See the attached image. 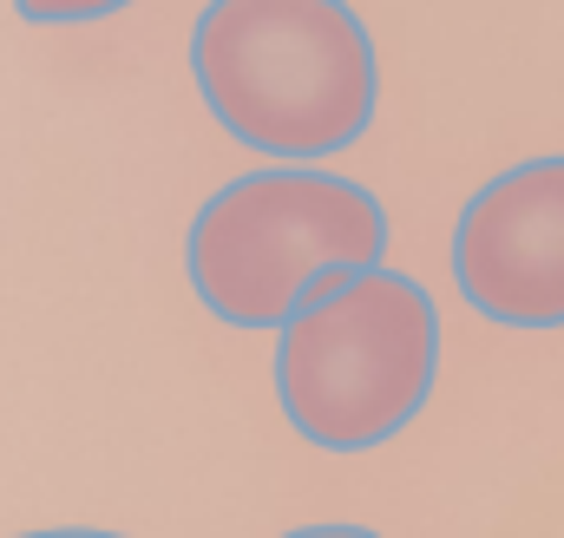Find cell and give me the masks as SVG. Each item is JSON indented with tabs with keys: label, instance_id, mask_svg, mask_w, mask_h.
<instances>
[{
	"label": "cell",
	"instance_id": "cell-1",
	"mask_svg": "<svg viewBox=\"0 0 564 538\" xmlns=\"http://www.w3.org/2000/svg\"><path fill=\"white\" fill-rule=\"evenodd\" d=\"M191 79L224 132L282 164L348 151L381 106V60L348 0H210Z\"/></svg>",
	"mask_w": 564,
	"mask_h": 538
},
{
	"label": "cell",
	"instance_id": "cell-2",
	"mask_svg": "<svg viewBox=\"0 0 564 538\" xmlns=\"http://www.w3.org/2000/svg\"><path fill=\"white\" fill-rule=\"evenodd\" d=\"M388 211L368 184L270 164L224 184L184 237V276L197 302L230 329H282L302 302L341 276L381 269Z\"/></svg>",
	"mask_w": 564,
	"mask_h": 538
},
{
	"label": "cell",
	"instance_id": "cell-3",
	"mask_svg": "<svg viewBox=\"0 0 564 538\" xmlns=\"http://www.w3.org/2000/svg\"><path fill=\"white\" fill-rule=\"evenodd\" d=\"M440 309L414 276L361 269L302 302L276 342V401L308 446H388L433 395Z\"/></svg>",
	"mask_w": 564,
	"mask_h": 538
},
{
	"label": "cell",
	"instance_id": "cell-4",
	"mask_svg": "<svg viewBox=\"0 0 564 538\" xmlns=\"http://www.w3.org/2000/svg\"><path fill=\"white\" fill-rule=\"evenodd\" d=\"M453 282L499 329H564V158H525L466 197Z\"/></svg>",
	"mask_w": 564,
	"mask_h": 538
},
{
	"label": "cell",
	"instance_id": "cell-5",
	"mask_svg": "<svg viewBox=\"0 0 564 538\" xmlns=\"http://www.w3.org/2000/svg\"><path fill=\"white\" fill-rule=\"evenodd\" d=\"M132 0H13V13L26 26H86V20H106V13H126Z\"/></svg>",
	"mask_w": 564,
	"mask_h": 538
},
{
	"label": "cell",
	"instance_id": "cell-6",
	"mask_svg": "<svg viewBox=\"0 0 564 538\" xmlns=\"http://www.w3.org/2000/svg\"><path fill=\"white\" fill-rule=\"evenodd\" d=\"M282 538H381L368 526H302V532H282Z\"/></svg>",
	"mask_w": 564,
	"mask_h": 538
},
{
	"label": "cell",
	"instance_id": "cell-7",
	"mask_svg": "<svg viewBox=\"0 0 564 538\" xmlns=\"http://www.w3.org/2000/svg\"><path fill=\"white\" fill-rule=\"evenodd\" d=\"M20 538H119V532H93V526H59V532H20Z\"/></svg>",
	"mask_w": 564,
	"mask_h": 538
}]
</instances>
